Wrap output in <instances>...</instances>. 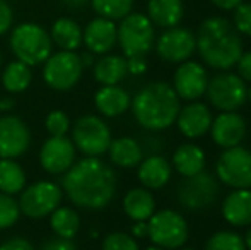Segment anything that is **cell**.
I'll list each match as a JSON object with an SVG mask.
<instances>
[{"mask_svg": "<svg viewBox=\"0 0 251 250\" xmlns=\"http://www.w3.org/2000/svg\"><path fill=\"white\" fill-rule=\"evenodd\" d=\"M243 240H245L246 250H251V228L246 231V235H245V238H243Z\"/></svg>", "mask_w": 251, "mask_h": 250, "instance_id": "cell-48", "label": "cell"}, {"mask_svg": "<svg viewBox=\"0 0 251 250\" xmlns=\"http://www.w3.org/2000/svg\"><path fill=\"white\" fill-rule=\"evenodd\" d=\"M40 163L51 175L65 173L75 163V146L65 136H51L40 151Z\"/></svg>", "mask_w": 251, "mask_h": 250, "instance_id": "cell-16", "label": "cell"}, {"mask_svg": "<svg viewBox=\"0 0 251 250\" xmlns=\"http://www.w3.org/2000/svg\"><path fill=\"white\" fill-rule=\"evenodd\" d=\"M212 111L207 105L192 101L186 107L179 108L176 124H178L179 132L188 139H197L201 137L210 130L212 125Z\"/></svg>", "mask_w": 251, "mask_h": 250, "instance_id": "cell-18", "label": "cell"}, {"mask_svg": "<svg viewBox=\"0 0 251 250\" xmlns=\"http://www.w3.org/2000/svg\"><path fill=\"white\" fill-rule=\"evenodd\" d=\"M173 167L183 177H193L200 173L205 168L203 149L192 142L181 144L173 154Z\"/></svg>", "mask_w": 251, "mask_h": 250, "instance_id": "cell-23", "label": "cell"}, {"mask_svg": "<svg viewBox=\"0 0 251 250\" xmlns=\"http://www.w3.org/2000/svg\"><path fill=\"white\" fill-rule=\"evenodd\" d=\"M207 84V70L199 62H181L173 77V89L179 100L185 101H195L203 96Z\"/></svg>", "mask_w": 251, "mask_h": 250, "instance_id": "cell-15", "label": "cell"}, {"mask_svg": "<svg viewBox=\"0 0 251 250\" xmlns=\"http://www.w3.org/2000/svg\"><path fill=\"white\" fill-rule=\"evenodd\" d=\"M126 70L133 76H140L147 70V62L144 57H128L126 58Z\"/></svg>", "mask_w": 251, "mask_h": 250, "instance_id": "cell-42", "label": "cell"}, {"mask_svg": "<svg viewBox=\"0 0 251 250\" xmlns=\"http://www.w3.org/2000/svg\"><path fill=\"white\" fill-rule=\"evenodd\" d=\"M0 63H2V54H0Z\"/></svg>", "mask_w": 251, "mask_h": 250, "instance_id": "cell-52", "label": "cell"}, {"mask_svg": "<svg viewBox=\"0 0 251 250\" xmlns=\"http://www.w3.org/2000/svg\"><path fill=\"white\" fill-rule=\"evenodd\" d=\"M154 24L144 14L125 16L116 28V41L122 47L125 57H146L154 45Z\"/></svg>", "mask_w": 251, "mask_h": 250, "instance_id": "cell-5", "label": "cell"}, {"mask_svg": "<svg viewBox=\"0 0 251 250\" xmlns=\"http://www.w3.org/2000/svg\"><path fill=\"white\" fill-rule=\"evenodd\" d=\"M126 74V58L120 55H104L94 62V79L102 86H116L120 81L125 79Z\"/></svg>", "mask_w": 251, "mask_h": 250, "instance_id": "cell-28", "label": "cell"}, {"mask_svg": "<svg viewBox=\"0 0 251 250\" xmlns=\"http://www.w3.org/2000/svg\"><path fill=\"white\" fill-rule=\"evenodd\" d=\"M80 62H82L84 67L94 65V54H91V52H86V54H82V55H80Z\"/></svg>", "mask_w": 251, "mask_h": 250, "instance_id": "cell-47", "label": "cell"}, {"mask_svg": "<svg viewBox=\"0 0 251 250\" xmlns=\"http://www.w3.org/2000/svg\"><path fill=\"white\" fill-rule=\"evenodd\" d=\"M195 41L201 60L212 69H231L243 55L241 34L224 17L205 19L199 26Z\"/></svg>", "mask_w": 251, "mask_h": 250, "instance_id": "cell-2", "label": "cell"}, {"mask_svg": "<svg viewBox=\"0 0 251 250\" xmlns=\"http://www.w3.org/2000/svg\"><path fill=\"white\" fill-rule=\"evenodd\" d=\"M10 50L17 60L34 67L45 63L51 55L53 41L50 33L36 23H23L10 34Z\"/></svg>", "mask_w": 251, "mask_h": 250, "instance_id": "cell-4", "label": "cell"}, {"mask_svg": "<svg viewBox=\"0 0 251 250\" xmlns=\"http://www.w3.org/2000/svg\"><path fill=\"white\" fill-rule=\"evenodd\" d=\"M217 194L219 187L214 177L205 171H200L193 177H185L178 189V199L185 209L197 213V211H203L212 206Z\"/></svg>", "mask_w": 251, "mask_h": 250, "instance_id": "cell-12", "label": "cell"}, {"mask_svg": "<svg viewBox=\"0 0 251 250\" xmlns=\"http://www.w3.org/2000/svg\"><path fill=\"white\" fill-rule=\"evenodd\" d=\"M109 160L120 168H133L139 167L142 161L144 153L140 144L132 137H118V139L111 140L108 147Z\"/></svg>", "mask_w": 251, "mask_h": 250, "instance_id": "cell-26", "label": "cell"}, {"mask_svg": "<svg viewBox=\"0 0 251 250\" xmlns=\"http://www.w3.org/2000/svg\"><path fill=\"white\" fill-rule=\"evenodd\" d=\"M14 108L12 98H0V111H10Z\"/></svg>", "mask_w": 251, "mask_h": 250, "instance_id": "cell-46", "label": "cell"}, {"mask_svg": "<svg viewBox=\"0 0 251 250\" xmlns=\"http://www.w3.org/2000/svg\"><path fill=\"white\" fill-rule=\"evenodd\" d=\"M210 2L222 10H234L239 3H243V0H210Z\"/></svg>", "mask_w": 251, "mask_h": 250, "instance_id": "cell-43", "label": "cell"}, {"mask_svg": "<svg viewBox=\"0 0 251 250\" xmlns=\"http://www.w3.org/2000/svg\"><path fill=\"white\" fill-rule=\"evenodd\" d=\"M147 237L164 250L181 249L188 240V224L183 214L176 211H155L147 221Z\"/></svg>", "mask_w": 251, "mask_h": 250, "instance_id": "cell-6", "label": "cell"}, {"mask_svg": "<svg viewBox=\"0 0 251 250\" xmlns=\"http://www.w3.org/2000/svg\"><path fill=\"white\" fill-rule=\"evenodd\" d=\"M50 38L60 50L75 52L82 45V28L70 17H60L53 23Z\"/></svg>", "mask_w": 251, "mask_h": 250, "instance_id": "cell-27", "label": "cell"}, {"mask_svg": "<svg viewBox=\"0 0 251 250\" xmlns=\"http://www.w3.org/2000/svg\"><path fill=\"white\" fill-rule=\"evenodd\" d=\"M236 65H238V76L241 77L243 81L251 83V52L243 54Z\"/></svg>", "mask_w": 251, "mask_h": 250, "instance_id": "cell-41", "label": "cell"}, {"mask_svg": "<svg viewBox=\"0 0 251 250\" xmlns=\"http://www.w3.org/2000/svg\"><path fill=\"white\" fill-rule=\"evenodd\" d=\"M234 28L239 34L251 36V3H239L234 9Z\"/></svg>", "mask_w": 251, "mask_h": 250, "instance_id": "cell-37", "label": "cell"}, {"mask_svg": "<svg viewBox=\"0 0 251 250\" xmlns=\"http://www.w3.org/2000/svg\"><path fill=\"white\" fill-rule=\"evenodd\" d=\"M102 250H140L135 238L122 231L109 233L102 242Z\"/></svg>", "mask_w": 251, "mask_h": 250, "instance_id": "cell-35", "label": "cell"}, {"mask_svg": "<svg viewBox=\"0 0 251 250\" xmlns=\"http://www.w3.org/2000/svg\"><path fill=\"white\" fill-rule=\"evenodd\" d=\"M33 81L31 67L21 60H14L5 67L2 74V84L9 93H23Z\"/></svg>", "mask_w": 251, "mask_h": 250, "instance_id": "cell-31", "label": "cell"}, {"mask_svg": "<svg viewBox=\"0 0 251 250\" xmlns=\"http://www.w3.org/2000/svg\"><path fill=\"white\" fill-rule=\"evenodd\" d=\"M215 175L231 189H251V151L243 146L224 149L215 163Z\"/></svg>", "mask_w": 251, "mask_h": 250, "instance_id": "cell-9", "label": "cell"}, {"mask_svg": "<svg viewBox=\"0 0 251 250\" xmlns=\"http://www.w3.org/2000/svg\"><path fill=\"white\" fill-rule=\"evenodd\" d=\"M123 211L133 221H147L155 213L154 195L146 187L132 189L123 199Z\"/></svg>", "mask_w": 251, "mask_h": 250, "instance_id": "cell-25", "label": "cell"}, {"mask_svg": "<svg viewBox=\"0 0 251 250\" xmlns=\"http://www.w3.org/2000/svg\"><path fill=\"white\" fill-rule=\"evenodd\" d=\"M205 94L217 110L236 111L248 100V87L238 74L222 72L208 81Z\"/></svg>", "mask_w": 251, "mask_h": 250, "instance_id": "cell-7", "label": "cell"}, {"mask_svg": "<svg viewBox=\"0 0 251 250\" xmlns=\"http://www.w3.org/2000/svg\"><path fill=\"white\" fill-rule=\"evenodd\" d=\"M147 14L152 24L159 28H175L183 17V2L181 0H149Z\"/></svg>", "mask_w": 251, "mask_h": 250, "instance_id": "cell-24", "label": "cell"}, {"mask_svg": "<svg viewBox=\"0 0 251 250\" xmlns=\"http://www.w3.org/2000/svg\"><path fill=\"white\" fill-rule=\"evenodd\" d=\"M29 144L31 132L19 117H0V158L16 160L26 153Z\"/></svg>", "mask_w": 251, "mask_h": 250, "instance_id": "cell-14", "label": "cell"}, {"mask_svg": "<svg viewBox=\"0 0 251 250\" xmlns=\"http://www.w3.org/2000/svg\"><path fill=\"white\" fill-rule=\"evenodd\" d=\"M111 132L102 118L96 115H84L72 129V142L75 149L91 158H98L108 151Z\"/></svg>", "mask_w": 251, "mask_h": 250, "instance_id": "cell-8", "label": "cell"}, {"mask_svg": "<svg viewBox=\"0 0 251 250\" xmlns=\"http://www.w3.org/2000/svg\"><path fill=\"white\" fill-rule=\"evenodd\" d=\"M0 250H36L26 238L21 237H14L5 240L2 245H0Z\"/></svg>", "mask_w": 251, "mask_h": 250, "instance_id": "cell-40", "label": "cell"}, {"mask_svg": "<svg viewBox=\"0 0 251 250\" xmlns=\"http://www.w3.org/2000/svg\"><path fill=\"white\" fill-rule=\"evenodd\" d=\"M60 2H62L65 7H69V9H82V7H86L91 0H60Z\"/></svg>", "mask_w": 251, "mask_h": 250, "instance_id": "cell-45", "label": "cell"}, {"mask_svg": "<svg viewBox=\"0 0 251 250\" xmlns=\"http://www.w3.org/2000/svg\"><path fill=\"white\" fill-rule=\"evenodd\" d=\"M210 134L214 142L224 149L239 146L246 136V122L238 111H222L212 120Z\"/></svg>", "mask_w": 251, "mask_h": 250, "instance_id": "cell-17", "label": "cell"}, {"mask_svg": "<svg viewBox=\"0 0 251 250\" xmlns=\"http://www.w3.org/2000/svg\"><path fill=\"white\" fill-rule=\"evenodd\" d=\"M248 101H250V103H251V87H250V89H248Z\"/></svg>", "mask_w": 251, "mask_h": 250, "instance_id": "cell-50", "label": "cell"}, {"mask_svg": "<svg viewBox=\"0 0 251 250\" xmlns=\"http://www.w3.org/2000/svg\"><path fill=\"white\" fill-rule=\"evenodd\" d=\"M135 120L144 129L164 130L176 122L179 111V98L171 84L155 81L144 86L132 100Z\"/></svg>", "mask_w": 251, "mask_h": 250, "instance_id": "cell-3", "label": "cell"}, {"mask_svg": "<svg viewBox=\"0 0 251 250\" xmlns=\"http://www.w3.org/2000/svg\"><path fill=\"white\" fill-rule=\"evenodd\" d=\"M144 250H164V249L157 247V245H152V247H147V249H144Z\"/></svg>", "mask_w": 251, "mask_h": 250, "instance_id": "cell-49", "label": "cell"}, {"mask_svg": "<svg viewBox=\"0 0 251 250\" xmlns=\"http://www.w3.org/2000/svg\"><path fill=\"white\" fill-rule=\"evenodd\" d=\"M155 50L164 62H186L197 50L195 34L183 28H169L159 36Z\"/></svg>", "mask_w": 251, "mask_h": 250, "instance_id": "cell-13", "label": "cell"}, {"mask_svg": "<svg viewBox=\"0 0 251 250\" xmlns=\"http://www.w3.org/2000/svg\"><path fill=\"white\" fill-rule=\"evenodd\" d=\"M50 226L56 237L72 240L80 228V218L70 207H56L50 214Z\"/></svg>", "mask_w": 251, "mask_h": 250, "instance_id": "cell-30", "label": "cell"}, {"mask_svg": "<svg viewBox=\"0 0 251 250\" xmlns=\"http://www.w3.org/2000/svg\"><path fill=\"white\" fill-rule=\"evenodd\" d=\"M205 250H246L245 240L239 233L231 230H221L210 235Z\"/></svg>", "mask_w": 251, "mask_h": 250, "instance_id": "cell-33", "label": "cell"}, {"mask_svg": "<svg viewBox=\"0 0 251 250\" xmlns=\"http://www.w3.org/2000/svg\"><path fill=\"white\" fill-rule=\"evenodd\" d=\"M19 216L21 209L17 200L9 194L0 192V230H7L12 224H16Z\"/></svg>", "mask_w": 251, "mask_h": 250, "instance_id": "cell-34", "label": "cell"}, {"mask_svg": "<svg viewBox=\"0 0 251 250\" xmlns=\"http://www.w3.org/2000/svg\"><path fill=\"white\" fill-rule=\"evenodd\" d=\"M181 250H197V249H192V247H186V249H181Z\"/></svg>", "mask_w": 251, "mask_h": 250, "instance_id": "cell-51", "label": "cell"}, {"mask_svg": "<svg viewBox=\"0 0 251 250\" xmlns=\"http://www.w3.org/2000/svg\"><path fill=\"white\" fill-rule=\"evenodd\" d=\"M45 125H47V130L50 132V136H65L70 130V120L65 111H62V110L50 111Z\"/></svg>", "mask_w": 251, "mask_h": 250, "instance_id": "cell-36", "label": "cell"}, {"mask_svg": "<svg viewBox=\"0 0 251 250\" xmlns=\"http://www.w3.org/2000/svg\"><path fill=\"white\" fill-rule=\"evenodd\" d=\"M130 100L128 93L123 87L116 86H102L96 94H94V105L98 111L104 117H118L128 110Z\"/></svg>", "mask_w": 251, "mask_h": 250, "instance_id": "cell-21", "label": "cell"}, {"mask_svg": "<svg viewBox=\"0 0 251 250\" xmlns=\"http://www.w3.org/2000/svg\"><path fill=\"white\" fill-rule=\"evenodd\" d=\"M63 192L53 182H36V184L29 185L19 197V209L21 214L33 220H40V218L50 216L53 211L60 206L62 202Z\"/></svg>", "mask_w": 251, "mask_h": 250, "instance_id": "cell-11", "label": "cell"}, {"mask_svg": "<svg viewBox=\"0 0 251 250\" xmlns=\"http://www.w3.org/2000/svg\"><path fill=\"white\" fill-rule=\"evenodd\" d=\"M40 250H77L75 244L69 238H60V237H53L48 238Z\"/></svg>", "mask_w": 251, "mask_h": 250, "instance_id": "cell-39", "label": "cell"}, {"mask_svg": "<svg viewBox=\"0 0 251 250\" xmlns=\"http://www.w3.org/2000/svg\"><path fill=\"white\" fill-rule=\"evenodd\" d=\"M63 190L77 207L98 211L106 207L116 192V175L100 158H84L65 171Z\"/></svg>", "mask_w": 251, "mask_h": 250, "instance_id": "cell-1", "label": "cell"}, {"mask_svg": "<svg viewBox=\"0 0 251 250\" xmlns=\"http://www.w3.org/2000/svg\"><path fill=\"white\" fill-rule=\"evenodd\" d=\"M12 21H14L12 7H10L5 0H0V36L10 29Z\"/></svg>", "mask_w": 251, "mask_h": 250, "instance_id": "cell-38", "label": "cell"}, {"mask_svg": "<svg viewBox=\"0 0 251 250\" xmlns=\"http://www.w3.org/2000/svg\"><path fill=\"white\" fill-rule=\"evenodd\" d=\"M26 185V173L16 160L0 158V192L14 194L21 192Z\"/></svg>", "mask_w": 251, "mask_h": 250, "instance_id": "cell-29", "label": "cell"}, {"mask_svg": "<svg viewBox=\"0 0 251 250\" xmlns=\"http://www.w3.org/2000/svg\"><path fill=\"white\" fill-rule=\"evenodd\" d=\"M82 41L91 54H108L116 45V24L104 17H96L82 31Z\"/></svg>", "mask_w": 251, "mask_h": 250, "instance_id": "cell-19", "label": "cell"}, {"mask_svg": "<svg viewBox=\"0 0 251 250\" xmlns=\"http://www.w3.org/2000/svg\"><path fill=\"white\" fill-rule=\"evenodd\" d=\"M132 235L135 238L147 237V221H135V224L132 228Z\"/></svg>", "mask_w": 251, "mask_h": 250, "instance_id": "cell-44", "label": "cell"}, {"mask_svg": "<svg viewBox=\"0 0 251 250\" xmlns=\"http://www.w3.org/2000/svg\"><path fill=\"white\" fill-rule=\"evenodd\" d=\"M171 178V163L159 154H152L139 163V180L146 189H161Z\"/></svg>", "mask_w": 251, "mask_h": 250, "instance_id": "cell-22", "label": "cell"}, {"mask_svg": "<svg viewBox=\"0 0 251 250\" xmlns=\"http://www.w3.org/2000/svg\"><path fill=\"white\" fill-rule=\"evenodd\" d=\"M82 69L84 65L80 62V55H77L75 52L60 50L45 60L43 79L53 89L69 91L79 83Z\"/></svg>", "mask_w": 251, "mask_h": 250, "instance_id": "cell-10", "label": "cell"}, {"mask_svg": "<svg viewBox=\"0 0 251 250\" xmlns=\"http://www.w3.org/2000/svg\"><path fill=\"white\" fill-rule=\"evenodd\" d=\"M91 5L100 17L116 21L132 12L133 0H91Z\"/></svg>", "mask_w": 251, "mask_h": 250, "instance_id": "cell-32", "label": "cell"}, {"mask_svg": "<svg viewBox=\"0 0 251 250\" xmlns=\"http://www.w3.org/2000/svg\"><path fill=\"white\" fill-rule=\"evenodd\" d=\"M222 218L231 226L251 224V189H234L222 202Z\"/></svg>", "mask_w": 251, "mask_h": 250, "instance_id": "cell-20", "label": "cell"}]
</instances>
